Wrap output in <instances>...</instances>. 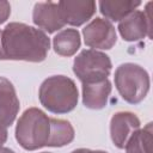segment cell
<instances>
[{"label": "cell", "instance_id": "cell-1", "mask_svg": "<svg viewBox=\"0 0 153 153\" xmlns=\"http://www.w3.org/2000/svg\"><path fill=\"white\" fill-rule=\"evenodd\" d=\"M16 139L27 151L44 146L62 147L74 139V129L68 121L53 118L37 108H30L19 117L16 127Z\"/></svg>", "mask_w": 153, "mask_h": 153}, {"label": "cell", "instance_id": "cell-2", "mask_svg": "<svg viewBox=\"0 0 153 153\" xmlns=\"http://www.w3.org/2000/svg\"><path fill=\"white\" fill-rule=\"evenodd\" d=\"M49 48L47 33L24 23H10L0 30V60L41 62Z\"/></svg>", "mask_w": 153, "mask_h": 153}, {"label": "cell", "instance_id": "cell-3", "mask_svg": "<svg viewBox=\"0 0 153 153\" xmlns=\"http://www.w3.org/2000/svg\"><path fill=\"white\" fill-rule=\"evenodd\" d=\"M41 104L50 112L66 114L78 104L75 82L65 75H54L45 79L38 91Z\"/></svg>", "mask_w": 153, "mask_h": 153}, {"label": "cell", "instance_id": "cell-4", "mask_svg": "<svg viewBox=\"0 0 153 153\" xmlns=\"http://www.w3.org/2000/svg\"><path fill=\"white\" fill-rule=\"evenodd\" d=\"M115 85L126 102L137 104L147 96L149 76L141 66L127 62L117 67L115 72Z\"/></svg>", "mask_w": 153, "mask_h": 153}, {"label": "cell", "instance_id": "cell-5", "mask_svg": "<svg viewBox=\"0 0 153 153\" xmlns=\"http://www.w3.org/2000/svg\"><path fill=\"white\" fill-rule=\"evenodd\" d=\"M73 72L82 84L102 81L108 79L111 72V61L102 51L86 49L75 57Z\"/></svg>", "mask_w": 153, "mask_h": 153}, {"label": "cell", "instance_id": "cell-6", "mask_svg": "<svg viewBox=\"0 0 153 153\" xmlns=\"http://www.w3.org/2000/svg\"><path fill=\"white\" fill-rule=\"evenodd\" d=\"M152 2L146 5V10L134 11L128 14L126 18L120 20L118 31L124 41L134 42L142 39L146 35L152 37V17H151V7Z\"/></svg>", "mask_w": 153, "mask_h": 153}, {"label": "cell", "instance_id": "cell-7", "mask_svg": "<svg viewBox=\"0 0 153 153\" xmlns=\"http://www.w3.org/2000/svg\"><path fill=\"white\" fill-rule=\"evenodd\" d=\"M85 44L96 49H111L116 43V31L110 20L96 18L88 23L84 30Z\"/></svg>", "mask_w": 153, "mask_h": 153}, {"label": "cell", "instance_id": "cell-8", "mask_svg": "<svg viewBox=\"0 0 153 153\" xmlns=\"http://www.w3.org/2000/svg\"><path fill=\"white\" fill-rule=\"evenodd\" d=\"M140 130V121L131 112H116L110 121V136L117 148H126L130 139Z\"/></svg>", "mask_w": 153, "mask_h": 153}, {"label": "cell", "instance_id": "cell-9", "mask_svg": "<svg viewBox=\"0 0 153 153\" xmlns=\"http://www.w3.org/2000/svg\"><path fill=\"white\" fill-rule=\"evenodd\" d=\"M32 20L43 32L48 33L55 32L66 25L59 2H37L33 7Z\"/></svg>", "mask_w": 153, "mask_h": 153}, {"label": "cell", "instance_id": "cell-10", "mask_svg": "<svg viewBox=\"0 0 153 153\" xmlns=\"http://www.w3.org/2000/svg\"><path fill=\"white\" fill-rule=\"evenodd\" d=\"M19 99L16 94V90L12 82L0 76V127H10L18 114Z\"/></svg>", "mask_w": 153, "mask_h": 153}, {"label": "cell", "instance_id": "cell-11", "mask_svg": "<svg viewBox=\"0 0 153 153\" xmlns=\"http://www.w3.org/2000/svg\"><path fill=\"white\" fill-rule=\"evenodd\" d=\"M59 7L65 24L80 26L86 23L96 12L94 1H60Z\"/></svg>", "mask_w": 153, "mask_h": 153}, {"label": "cell", "instance_id": "cell-12", "mask_svg": "<svg viewBox=\"0 0 153 153\" xmlns=\"http://www.w3.org/2000/svg\"><path fill=\"white\" fill-rule=\"evenodd\" d=\"M111 93V82L108 79L97 82L82 84V103L86 108L99 110L106 106Z\"/></svg>", "mask_w": 153, "mask_h": 153}, {"label": "cell", "instance_id": "cell-13", "mask_svg": "<svg viewBox=\"0 0 153 153\" xmlns=\"http://www.w3.org/2000/svg\"><path fill=\"white\" fill-rule=\"evenodd\" d=\"M80 33L75 29H65L53 38V47L61 56H72L80 48Z\"/></svg>", "mask_w": 153, "mask_h": 153}, {"label": "cell", "instance_id": "cell-14", "mask_svg": "<svg viewBox=\"0 0 153 153\" xmlns=\"http://www.w3.org/2000/svg\"><path fill=\"white\" fill-rule=\"evenodd\" d=\"M140 1H130V0H112V1H100L99 10L103 16L108 18V20L120 22L126 18L128 14L134 12L136 7L140 6Z\"/></svg>", "mask_w": 153, "mask_h": 153}, {"label": "cell", "instance_id": "cell-15", "mask_svg": "<svg viewBox=\"0 0 153 153\" xmlns=\"http://www.w3.org/2000/svg\"><path fill=\"white\" fill-rule=\"evenodd\" d=\"M127 153H152V123L140 129L126 146Z\"/></svg>", "mask_w": 153, "mask_h": 153}, {"label": "cell", "instance_id": "cell-16", "mask_svg": "<svg viewBox=\"0 0 153 153\" xmlns=\"http://www.w3.org/2000/svg\"><path fill=\"white\" fill-rule=\"evenodd\" d=\"M11 14V5L7 1H0V24L6 22Z\"/></svg>", "mask_w": 153, "mask_h": 153}, {"label": "cell", "instance_id": "cell-17", "mask_svg": "<svg viewBox=\"0 0 153 153\" xmlns=\"http://www.w3.org/2000/svg\"><path fill=\"white\" fill-rule=\"evenodd\" d=\"M71 153H108L105 151H94V149H88V148H78V149H74L73 152Z\"/></svg>", "mask_w": 153, "mask_h": 153}, {"label": "cell", "instance_id": "cell-18", "mask_svg": "<svg viewBox=\"0 0 153 153\" xmlns=\"http://www.w3.org/2000/svg\"><path fill=\"white\" fill-rule=\"evenodd\" d=\"M6 140H7V130H6V128L0 127V146L2 143H5Z\"/></svg>", "mask_w": 153, "mask_h": 153}, {"label": "cell", "instance_id": "cell-19", "mask_svg": "<svg viewBox=\"0 0 153 153\" xmlns=\"http://www.w3.org/2000/svg\"><path fill=\"white\" fill-rule=\"evenodd\" d=\"M0 153H14L12 149L10 148H6V147H1L0 146Z\"/></svg>", "mask_w": 153, "mask_h": 153}, {"label": "cell", "instance_id": "cell-20", "mask_svg": "<svg viewBox=\"0 0 153 153\" xmlns=\"http://www.w3.org/2000/svg\"><path fill=\"white\" fill-rule=\"evenodd\" d=\"M42 153H49V152H42Z\"/></svg>", "mask_w": 153, "mask_h": 153}]
</instances>
